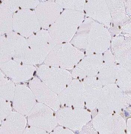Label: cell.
I'll return each instance as SVG.
<instances>
[{"label": "cell", "instance_id": "6da1fadb", "mask_svg": "<svg viewBox=\"0 0 131 134\" xmlns=\"http://www.w3.org/2000/svg\"><path fill=\"white\" fill-rule=\"evenodd\" d=\"M110 33L104 25L90 18L79 27L71 43L77 48L85 50L86 55L102 54L111 45Z\"/></svg>", "mask_w": 131, "mask_h": 134}, {"label": "cell", "instance_id": "7a4b0ae2", "mask_svg": "<svg viewBox=\"0 0 131 134\" xmlns=\"http://www.w3.org/2000/svg\"><path fill=\"white\" fill-rule=\"evenodd\" d=\"M84 14L66 9L49 28L48 32L56 44L69 43L83 21Z\"/></svg>", "mask_w": 131, "mask_h": 134}, {"label": "cell", "instance_id": "3957f363", "mask_svg": "<svg viewBox=\"0 0 131 134\" xmlns=\"http://www.w3.org/2000/svg\"><path fill=\"white\" fill-rule=\"evenodd\" d=\"M84 57V53L69 43L56 44L49 53L44 63L49 66L71 70Z\"/></svg>", "mask_w": 131, "mask_h": 134}, {"label": "cell", "instance_id": "277c9868", "mask_svg": "<svg viewBox=\"0 0 131 134\" xmlns=\"http://www.w3.org/2000/svg\"><path fill=\"white\" fill-rule=\"evenodd\" d=\"M37 73L41 80L57 94L64 90L72 80V74L69 71L46 64L40 65Z\"/></svg>", "mask_w": 131, "mask_h": 134}, {"label": "cell", "instance_id": "5b68a950", "mask_svg": "<svg viewBox=\"0 0 131 134\" xmlns=\"http://www.w3.org/2000/svg\"><path fill=\"white\" fill-rule=\"evenodd\" d=\"M123 92L114 83L102 88L97 108L99 113L119 114L124 109Z\"/></svg>", "mask_w": 131, "mask_h": 134}, {"label": "cell", "instance_id": "8992f818", "mask_svg": "<svg viewBox=\"0 0 131 134\" xmlns=\"http://www.w3.org/2000/svg\"><path fill=\"white\" fill-rule=\"evenodd\" d=\"M56 116L59 125L74 131H81L91 120L90 113L79 108L69 107L59 109Z\"/></svg>", "mask_w": 131, "mask_h": 134}, {"label": "cell", "instance_id": "52a82bcc", "mask_svg": "<svg viewBox=\"0 0 131 134\" xmlns=\"http://www.w3.org/2000/svg\"><path fill=\"white\" fill-rule=\"evenodd\" d=\"M28 42L33 55L35 64H41L56 44L48 31L42 30L29 37Z\"/></svg>", "mask_w": 131, "mask_h": 134}, {"label": "cell", "instance_id": "ba28073f", "mask_svg": "<svg viewBox=\"0 0 131 134\" xmlns=\"http://www.w3.org/2000/svg\"><path fill=\"white\" fill-rule=\"evenodd\" d=\"M92 122L97 132L100 134L126 133V122L118 113H99Z\"/></svg>", "mask_w": 131, "mask_h": 134}, {"label": "cell", "instance_id": "9c48e42d", "mask_svg": "<svg viewBox=\"0 0 131 134\" xmlns=\"http://www.w3.org/2000/svg\"><path fill=\"white\" fill-rule=\"evenodd\" d=\"M13 30L24 37H29L40 30V24L35 12L21 9L13 15Z\"/></svg>", "mask_w": 131, "mask_h": 134}, {"label": "cell", "instance_id": "30bf717a", "mask_svg": "<svg viewBox=\"0 0 131 134\" xmlns=\"http://www.w3.org/2000/svg\"><path fill=\"white\" fill-rule=\"evenodd\" d=\"M28 120L30 126L38 127L49 132L53 131L58 123L53 109L40 102L36 104L30 112Z\"/></svg>", "mask_w": 131, "mask_h": 134}, {"label": "cell", "instance_id": "8fae6325", "mask_svg": "<svg viewBox=\"0 0 131 134\" xmlns=\"http://www.w3.org/2000/svg\"><path fill=\"white\" fill-rule=\"evenodd\" d=\"M7 38L13 60L22 63L35 64L27 40L13 31L8 34Z\"/></svg>", "mask_w": 131, "mask_h": 134}, {"label": "cell", "instance_id": "7c38bea8", "mask_svg": "<svg viewBox=\"0 0 131 134\" xmlns=\"http://www.w3.org/2000/svg\"><path fill=\"white\" fill-rule=\"evenodd\" d=\"M0 68L1 70L15 83L30 79L36 70L33 65L22 63L13 59L1 63Z\"/></svg>", "mask_w": 131, "mask_h": 134}, {"label": "cell", "instance_id": "4fadbf2b", "mask_svg": "<svg viewBox=\"0 0 131 134\" xmlns=\"http://www.w3.org/2000/svg\"><path fill=\"white\" fill-rule=\"evenodd\" d=\"M58 96L62 105L83 108L85 105L83 83L78 80H72Z\"/></svg>", "mask_w": 131, "mask_h": 134}, {"label": "cell", "instance_id": "5bb4252c", "mask_svg": "<svg viewBox=\"0 0 131 134\" xmlns=\"http://www.w3.org/2000/svg\"><path fill=\"white\" fill-rule=\"evenodd\" d=\"M30 89L40 103L48 106L56 112L60 108L58 95L49 88L41 79L34 78L29 83Z\"/></svg>", "mask_w": 131, "mask_h": 134}, {"label": "cell", "instance_id": "9a60e30c", "mask_svg": "<svg viewBox=\"0 0 131 134\" xmlns=\"http://www.w3.org/2000/svg\"><path fill=\"white\" fill-rule=\"evenodd\" d=\"M102 63V54L87 55L73 69L72 77L81 79L96 77L100 71Z\"/></svg>", "mask_w": 131, "mask_h": 134}, {"label": "cell", "instance_id": "2e32d148", "mask_svg": "<svg viewBox=\"0 0 131 134\" xmlns=\"http://www.w3.org/2000/svg\"><path fill=\"white\" fill-rule=\"evenodd\" d=\"M62 8L53 1L39 3L35 8V13L43 29H47L59 17Z\"/></svg>", "mask_w": 131, "mask_h": 134}, {"label": "cell", "instance_id": "e0dca14e", "mask_svg": "<svg viewBox=\"0 0 131 134\" xmlns=\"http://www.w3.org/2000/svg\"><path fill=\"white\" fill-rule=\"evenodd\" d=\"M13 106L16 111L28 115L36 104V98L31 89L24 85H17L13 99Z\"/></svg>", "mask_w": 131, "mask_h": 134}, {"label": "cell", "instance_id": "ac0fdd59", "mask_svg": "<svg viewBox=\"0 0 131 134\" xmlns=\"http://www.w3.org/2000/svg\"><path fill=\"white\" fill-rule=\"evenodd\" d=\"M84 10L86 15L89 18L108 27H110L112 18L105 1H87Z\"/></svg>", "mask_w": 131, "mask_h": 134}, {"label": "cell", "instance_id": "d6986e66", "mask_svg": "<svg viewBox=\"0 0 131 134\" xmlns=\"http://www.w3.org/2000/svg\"><path fill=\"white\" fill-rule=\"evenodd\" d=\"M82 83L86 106L90 110H94L96 107L102 85L96 77L86 78Z\"/></svg>", "mask_w": 131, "mask_h": 134}, {"label": "cell", "instance_id": "ffe728a7", "mask_svg": "<svg viewBox=\"0 0 131 134\" xmlns=\"http://www.w3.org/2000/svg\"><path fill=\"white\" fill-rule=\"evenodd\" d=\"M27 122L24 115L18 112H11L4 120L1 122L0 134L22 133Z\"/></svg>", "mask_w": 131, "mask_h": 134}, {"label": "cell", "instance_id": "44dd1931", "mask_svg": "<svg viewBox=\"0 0 131 134\" xmlns=\"http://www.w3.org/2000/svg\"><path fill=\"white\" fill-rule=\"evenodd\" d=\"M103 56V63L97 76L102 85L114 83L116 81V65L113 54L108 50Z\"/></svg>", "mask_w": 131, "mask_h": 134}, {"label": "cell", "instance_id": "7402d4cb", "mask_svg": "<svg viewBox=\"0 0 131 134\" xmlns=\"http://www.w3.org/2000/svg\"><path fill=\"white\" fill-rule=\"evenodd\" d=\"M111 44L115 61L131 72V50L127 47L124 37L116 36L112 38Z\"/></svg>", "mask_w": 131, "mask_h": 134}, {"label": "cell", "instance_id": "603a6c76", "mask_svg": "<svg viewBox=\"0 0 131 134\" xmlns=\"http://www.w3.org/2000/svg\"><path fill=\"white\" fill-rule=\"evenodd\" d=\"M114 25H121L126 16L124 1H105Z\"/></svg>", "mask_w": 131, "mask_h": 134}, {"label": "cell", "instance_id": "cb8c5ba5", "mask_svg": "<svg viewBox=\"0 0 131 134\" xmlns=\"http://www.w3.org/2000/svg\"><path fill=\"white\" fill-rule=\"evenodd\" d=\"M13 25V13L2 2L0 7L1 35L12 32Z\"/></svg>", "mask_w": 131, "mask_h": 134}, {"label": "cell", "instance_id": "d4e9b609", "mask_svg": "<svg viewBox=\"0 0 131 134\" xmlns=\"http://www.w3.org/2000/svg\"><path fill=\"white\" fill-rule=\"evenodd\" d=\"M116 80L122 91H130L131 72L119 64L116 65Z\"/></svg>", "mask_w": 131, "mask_h": 134}, {"label": "cell", "instance_id": "484cf974", "mask_svg": "<svg viewBox=\"0 0 131 134\" xmlns=\"http://www.w3.org/2000/svg\"><path fill=\"white\" fill-rule=\"evenodd\" d=\"M15 87L13 81L6 78L1 70L0 74L1 97L8 101L13 100L15 92Z\"/></svg>", "mask_w": 131, "mask_h": 134}, {"label": "cell", "instance_id": "4316f807", "mask_svg": "<svg viewBox=\"0 0 131 134\" xmlns=\"http://www.w3.org/2000/svg\"><path fill=\"white\" fill-rule=\"evenodd\" d=\"M55 2L63 8L83 12L84 9L85 1H56Z\"/></svg>", "mask_w": 131, "mask_h": 134}, {"label": "cell", "instance_id": "83f0119b", "mask_svg": "<svg viewBox=\"0 0 131 134\" xmlns=\"http://www.w3.org/2000/svg\"><path fill=\"white\" fill-rule=\"evenodd\" d=\"M10 48L7 38L4 35L0 38V63H3L12 59Z\"/></svg>", "mask_w": 131, "mask_h": 134}, {"label": "cell", "instance_id": "f1b7e54d", "mask_svg": "<svg viewBox=\"0 0 131 134\" xmlns=\"http://www.w3.org/2000/svg\"><path fill=\"white\" fill-rule=\"evenodd\" d=\"M0 104H1V114L0 119L1 122L4 120L11 113L12 108L9 102L7 101V100L1 97L0 98Z\"/></svg>", "mask_w": 131, "mask_h": 134}, {"label": "cell", "instance_id": "f546056e", "mask_svg": "<svg viewBox=\"0 0 131 134\" xmlns=\"http://www.w3.org/2000/svg\"><path fill=\"white\" fill-rule=\"evenodd\" d=\"M17 5L22 9L36 8L39 4V1H16Z\"/></svg>", "mask_w": 131, "mask_h": 134}, {"label": "cell", "instance_id": "4dcf8cb0", "mask_svg": "<svg viewBox=\"0 0 131 134\" xmlns=\"http://www.w3.org/2000/svg\"><path fill=\"white\" fill-rule=\"evenodd\" d=\"M120 26V31L131 35V19L129 16H126Z\"/></svg>", "mask_w": 131, "mask_h": 134}, {"label": "cell", "instance_id": "1f68e13d", "mask_svg": "<svg viewBox=\"0 0 131 134\" xmlns=\"http://www.w3.org/2000/svg\"><path fill=\"white\" fill-rule=\"evenodd\" d=\"M23 134H47L44 130L34 126H30L25 128L22 133Z\"/></svg>", "mask_w": 131, "mask_h": 134}, {"label": "cell", "instance_id": "d6a6232c", "mask_svg": "<svg viewBox=\"0 0 131 134\" xmlns=\"http://www.w3.org/2000/svg\"><path fill=\"white\" fill-rule=\"evenodd\" d=\"M80 134H97V132L95 127L93 126L92 122H89L83 127L80 131Z\"/></svg>", "mask_w": 131, "mask_h": 134}, {"label": "cell", "instance_id": "836d02e7", "mask_svg": "<svg viewBox=\"0 0 131 134\" xmlns=\"http://www.w3.org/2000/svg\"><path fill=\"white\" fill-rule=\"evenodd\" d=\"M2 2L13 13L17 11L19 9V7L17 5L16 1L5 0L3 1Z\"/></svg>", "mask_w": 131, "mask_h": 134}, {"label": "cell", "instance_id": "e575fe53", "mask_svg": "<svg viewBox=\"0 0 131 134\" xmlns=\"http://www.w3.org/2000/svg\"><path fill=\"white\" fill-rule=\"evenodd\" d=\"M124 109H126L131 105V93L130 91H126L123 92Z\"/></svg>", "mask_w": 131, "mask_h": 134}, {"label": "cell", "instance_id": "d590c367", "mask_svg": "<svg viewBox=\"0 0 131 134\" xmlns=\"http://www.w3.org/2000/svg\"><path fill=\"white\" fill-rule=\"evenodd\" d=\"M53 130L51 134H74L71 130L62 127H55Z\"/></svg>", "mask_w": 131, "mask_h": 134}, {"label": "cell", "instance_id": "8d00e7d4", "mask_svg": "<svg viewBox=\"0 0 131 134\" xmlns=\"http://www.w3.org/2000/svg\"><path fill=\"white\" fill-rule=\"evenodd\" d=\"M124 41L127 47L129 49H131V35L130 34H126L124 35Z\"/></svg>", "mask_w": 131, "mask_h": 134}, {"label": "cell", "instance_id": "74e56055", "mask_svg": "<svg viewBox=\"0 0 131 134\" xmlns=\"http://www.w3.org/2000/svg\"><path fill=\"white\" fill-rule=\"evenodd\" d=\"M125 7L126 11L128 16H131V1H124Z\"/></svg>", "mask_w": 131, "mask_h": 134}, {"label": "cell", "instance_id": "f35d334b", "mask_svg": "<svg viewBox=\"0 0 131 134\" xmlns=\"http://www.w3.org/2000/svg\"><path fill=\"white\" fill-rule=\"evenodd\" d=\"M127 133L128 134L131 133V118H129L128 119L127 121Z\"/></svg>", "mask_w": 131, "mask_h": 134}]
</instances>
